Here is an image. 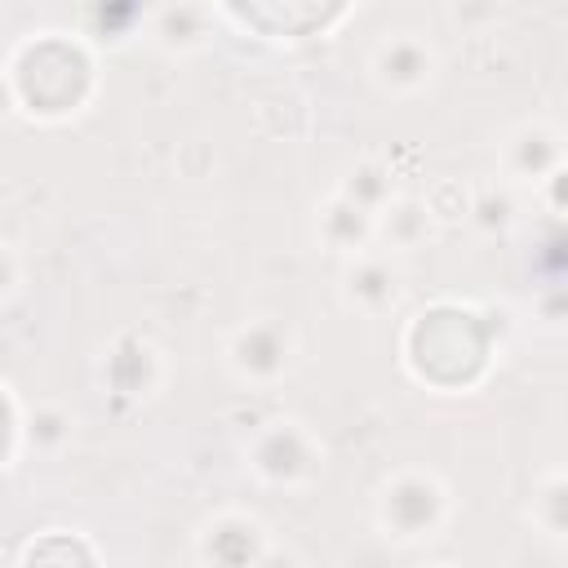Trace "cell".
I'll return each instance as SVG.
<instances>
[{"instance_id":"obj_1","label":"cell","mask_w":568,"mask_h":568,"mask_svg":"<svg viewBox=\"0 0 568 568\" xmlns=\"http://www.w3.org/2000/svg\"><path fill=\"white\" fill-rule=\"evenodd\" d=\"M444 510H448V497H444L439 479L422 475V470L395 475L382 493V528H386V537H399V541L430 537L444 524Z\"/></svg>"},{"instance_id":"obj_2","label":"cell","mask_w":568,"mask_h":568,"mask_svg":"<svg viewBox=\"0 0 568 568\" xmlns=\"http://www.w3.org/2000/svg\"><path fill=\"white\" fill-rule=\"evenodd\" d=\"M253 470L271 484H306L320 470V448L297 422H275L253 444Z\"/></svg>"},{"instance_id":"obj_3","label":"cell","mask_w":568,"mask_h":568,"mask_svg":"<svg viewBox=\"0 0 568 568\" xmlns=\"http://www.w3.org/2000/svg\"><path fill=\"white\" fill-rule=\"evenodd\" d=\"M288 355L293 333L280 320H248L226 346V359L244 382H275L288 368Z\"/></svg>"},{"instance_id":"obj_4","label":"cell","mask_w":568,"mask_h":568,"mask_svg":"<svg viewBox=\"0 0 568 568\" xmlns=\"http://www.w3.org/2000/svg\"><path fill=\"white\" fill-rule=\"evenodd\" d=\"M266 550V537H262V524L240 515V510H226L217 519L204 524L200 532V559L209 568H253Z\"/></svg>"},{"instance_id":"obj_5","label":"cell","mask_w":568,"mask_h":568,"mask_svg":"<svg viewBox=\"0 0 568 568\" xmlns=\"http://www.w3.org/2000/svg\"><path fill=\"white\" fill-rule=\"evenodd\" d=\"M435 71V53L417 36H390L373 53V75L390 93H417Z\"/></svg>"},{"instance_id":"obj_6","label":"cell","mask_w":568,"mask_h":568,"mask_svg":"<svg viewBox=\"0 0 568 568\" xmlns=\"http://www.w3.org/2000/svg\"><path fill=\"white\" fill-rule=\"evenodd\" d=\"M320 240L337 253H359L368 240H373V217L359 213L351 200L333 195L324 209H320Z\"/></svg>"},{"instance_id":"obj_7","label":"cell","mask_w":568,"mask_h":568,"mask_svg":"<svg viewBox=\"0 0 568 568\" xmlns=\"http://www.w3.org/2000/svg\"><path fill=\"white\" fill-rule=\"evenodd\" d=\"M395 293H399V280L382 257H355V266L346 271V297L364 311H386Z\"/></svg>"},{"instance_id":"obj_8","label":"cell","mask_w":568,"mask_h":568,"mask_svg":"<svg viewBox=\"0 0 568 568\" xmlns=\"http://www.w3.org/2000/svg\"><path fill=\"white\" fill-rule=\"evenodd\" d=\"M426 222H430V209L426 204H417V200H390L373 217V235H382L390 248H413L426 235Z\"/></svg>"},{"instance_id":"obj_9","label":"cell","mask_w":568,"mask_h":568,"mask_svg":"<svg viewBox=\"0 0 568 568\" xmlns=\"http://www.w3.org/2000/svg\"><path fill=\"white\" fill-rule=\"evenodd\" d=\"M342 200H351L359 213H368V217H377L395 195H390V173L382 169V164H359V169H351V178H346V186L337 191Z\"/></svg>"},{"instance_id":"obj_10","label":"cell","mask_w":568,"mask_h":568,"mask_svg":"<svg viewBox=\"0 0 568 568\" xmlns=\"http://www.w3.org/2000/svg\"><path fill=\"white\" fill-rule=\"evenodd\" d=\"M204 22H209V13L195 4L160 9L155 13V40L164 49H195V44H204Z\"/></svg>"},{"instance_id":"obj_11","label":"cell","mask_w":568,"mask_h":568,"mask_svg":"<svg viewBox=\"0 0 568 568\" xmlns=\"http://www.w3.org/2000/svg\"><path fill=\"white\" fill-rule=\"evenodd\" d=\"M27 439H31L40 453H58V448L71 439V417H67L58 404H44V408H36V413H31Z\"/></svg>"},{"instance_id":"obj_12","label":"cell","mask_w":568,"mask_h":568,"mask_svg":"<svg viewBox=\"0 0 568 568\" xmlns=\"http://www.w3.org/2000/svg\"><path fill=\"white\" fill-rule=\"evenodd\" d=\"M13 284H18V257L9 244H0V297H9Z\"/></svg>"},{"instance_id":"obj_13","label":"cell","mask_w":568,"mask_h":568,"mask_svg":"<svg viewBox=\"0 0 568 568\" xmlns=\"http://www.w3.org/2000/svg\"><path fill=\"white\" fill-rule=\"evenodd\" d=\"M253 568H297V559H293V555H284V550H271V546H266V550H262V559H257Z\"/></svg>"},{"instance_id":"obj_14","label":"cell","mask_w":568,"mask_h":568,"mask_svg":"<svg viewBox=\"0 0 568 568\" xmlns=\"http://www.w3.org/2000/svg\"><path fill=\"white\" fill-rule=\"evenodd\" d=\"M479 213H484V222H493V213H497V226H501V222L510 217V204H506V200H484Z\"/></svg>"},{"instance_id":"obj_15","label":"cell","mask_w":568,"mask_h":568,"mask_svg":"<svg viewBox=\"0 0 568 568\" xmlns=\"http://www.w3.org/2000/svg\"><path fill=\"white\" fill-rule=\"evenodd\" d=\"M4 111H9V84L0 80V115H4Z\"/></svg>"}]
</instances>
